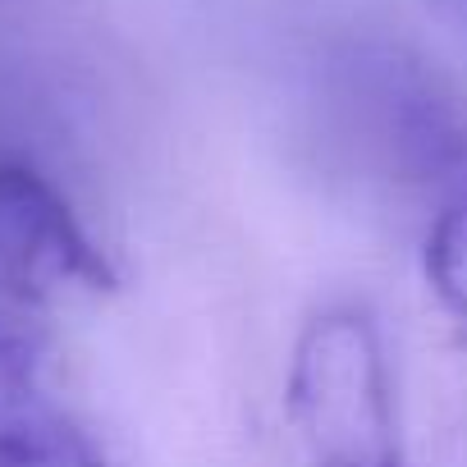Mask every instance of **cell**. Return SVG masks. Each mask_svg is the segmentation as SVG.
I'll use <instances>...</instances> for the list:
<instances>
[{
    "label": "cell",
    "mask_w": 467,
    "mask_h": 467,
    "mask_svg": "<svg viewBox=\"0 0 467 467\" xmlns=\"http://www.w3.org/2000/svg\"><path fill=\"white\" fill-rule=\"evenodd\" d=\"M285 412L303 467H408L389 353L371 307H317L289 353Z\"/></svg>",
    "instance_id": "1"
},
{
    "label": "cell",
    "mask_w": 467,
    "mask_h": 467,
    "mask_svg": "<svg viewBox=\"0 0 467 467\" xmlns=\"http://www.w3.org/2000/svg\"><path fill=\"white\" fill-rule=\"evenodd\" d=\"M110 285V262L60 188L33 165L0 161V362L33 371L56 303Z\"/></svg>",
    "instance_id": "2"
},
{
    "label": "cell",
    "mask_w": 467,
    "mask_h": 467,
    "mask_svg": "<svg viewBox=\"0 0 467 467\" xmlns=\"http://www.w3.org/2000/svg\"><path fill=\"white\" fill-rule=\"evenodd\" d=\"M421 280L467 344V179L421 211Z\"/></svg>",
    "instance_id": "3"
},
{
    "label": "cell",
    "mask_w": 467,
    "mask_h": 467,
    "mask_svg": "<svg viewBox=\"0 0 467 467\" xmlns=\"http://www.w3.org/2000/svg\"><path fill=\"white\" fill-rule=\"evenodd\" d=\"M0 467H106V458L60 417H5Z\"/></svg>",
    "instance_id": "4"
},
{
    "label": "cell",
    "mask_w": 467,
    "mask_h": 467,
    "mask_svg": "<svg viewBox=\"0 0 467 467\" xmlns=\"http://www.w3.org/2000/svg\"><path fill=\"white\" fill-rule=\"evenodd\" d=\"M431 5H435V15H440L453 33L467 37V0H431Z\"/></svg>",
    "instance_id": "5"
}]
</instances>
